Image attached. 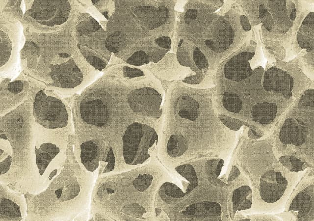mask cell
I'll return each mask as SVG.
<instances>
[{"label":"cell","instance_id":"44dd1931","mask_svg":"<svg viewBox=\"0 0 314 221\" xmlns=\"http://www.w3.org/2000/svg\"><path fill=\"white\" fill-rule=\"evenodd\" d=\"M277 159L285 167L292 172L298 173L307 168L305 163L293 155H284Z\"/></svg>","mask_w":314,"mask_h":221},{"label":"cell","instance_id":"9a60e30c","mask_svg":"<svg viewBox=\"0 0 314 221\" xmlns=\"http://www.w3.org/2000/svg\"><path fill=\"white\" fill-rule=\"evenodd\" d=\"M308 177L296 186L285 206L297 221L314 220V178Z\"/></svg>","mask_w":314,"mask_h":221},{"label":"cell","instance_id":"6da1fadb","mask_svg":"<svg viewBox=\"0 0 314 221\" xmlns=\"http://www.w3.org/2000/svg\"><path fill=\"white\" fill-rule=\"evenodd\" d=\"M213 91L181 81L168 88L157 152L167 169L202 158L226 159L234 150L236 134L219 119Z\"/></svg>","mask_w":314,"mask_h":221},{"label":"cell","instance_id":"ffe728a7","mask_svg":"<svg viewBox=\"0 0 314 221\" xmlns=\"http://www.w3.org/2000/svg\"><path fill=\"white\" fill-rule=\"evenodd\" d=\"M0 221H21L26 217V205L21 194L0 185Z\"/></svg>","mask_w":314,"mask_h":221},{"label":"cell","instance_id":"277c9868","mask_svg":"<svg viewBox=\"0 0 314 221\" xmlns=\"http://www.w3.org/2000/svg\"><path fill=\"white\" fill-rule=\"evenodd\" d=\"M173 180L155 160L120 173L101 177L92 197L94 211L117 221H155V198L160 186Z\"/></svg>","mask_w":314,"mask_h":221},{"label":"cell","instance_id":"30bf717a","mask_svg":"<svg viewBox=\"0 0 314 221\" xmlns=\"http://www.w3.org/2000/svg\"><path fill=\"white\" fill-rule=\"evenodd\" d=\"M72 125L49 129L35 122L34 152L36 182L33 193L45 190L60 172L66 158V149Z\"/></svg>","mask_w":314,"mask_h":221},{"label":"cell","instance_id":"2e32d148","mask_svg":"<svg viewBox=\"0 0 314 221\" xmlns=\"http://www.w3.org/2000/svg\"><path fill=\"white\" fill-rule=\"evenodd\" d=\"M5 79L1 82L0 90V116L18 107L26 99L29 83L24 79L18 78L12 82Z\"/></svg>","mask_w":314,"mask_h":221},{"label":"cell","instance_id":"7402d4cb","mask_svg":"<svg viewBox=\"0 0 314 221\" xmlns=\"http://www.w3.org/2000/svg\"><path fill=\"white\" fill-rule=\"evenodd\" d=\"M91 2L106 20H109L115 11L114 1L92 0Z\"/></svg>","mask_w":314,"mask_h":221},{"label":"cell","instance_id":"7c38bea8","mask_svg":"<svg viewBox=\"0 0 314 221\" xmlns=\"http://www.w3.org/2000/svg\"><path fill=\"white\" fill-rule=\"evenodd\" d=\"M35 121L49 129L64 128L71 125L70 111L60 99L47 95L44 90L38 91L33 105Z\"/></svg>","mask_w":314,"mask_h":221},{"label":"cell","instance_id":"8992f818","mask_svg":"<svg viewBox=\"0 0 314 221\" xmlns=\"http://www.w3.org/2000/svg\"><path fill=\"white\" fill-rule=\"evenodd\" d=\"M107 23V42L118 57L126 60L134 52L174 28L175 2L170 0L114 1Z\"/></svg>","mask_w":314,"mask_h":221},{"label":"cell","instance_id":"7a4b0ae2","mask_svg":"<svg viewBox=\"0 0 314 221\" xmlns=\"http://www.w3.org/2000/svg\"><path fill=\"white\" fill-rule=\"evenodd\" d=\"M92 139L121 159L122 138L136 121H161L164 91L148 70L115 65L82 94Z\"/></svg>","mask_w":314,"mask_h":221},{"label":"cell","instance_id":"9c48e42d","mask_svg":"<svg viewBox=\"0 0 314 221\" xmlns=\"http://www.w3.org/2000/svg\"><path fill=\"white\" fill-rule=\"evenodd\" d=\"M314 106L298 102L286 112L273 133V150L277 158L290 155L314 167Z\"/></svg>","mask_w":314,"mask_h":221},{"label":"cell","instance_id":"3957f363","mask_svg":"<svg viewBox=\"0 0 314 221\" xmlns=\"http://www.w3.org/2000/svg\"><path fill=\"white\" fill-rule=\"evenodd\" d=\"M224 159L206 158L188 162L172 171L182 178L181 188L173 180L164 182L155 198L156 219L170 221H222L230 217V196L243 181L230 171L220 176Z\"/></svg>","mask_w":314,"mask_h":221},{"label":"cell","instance_id":"d6986e66","mask_svg":"<svg viewBox=\"0 0 314 221\" xmlns=\"http://www.w3.org/2000/svg\"><path fill=\"white\" fill-rule=\"evenodd\" d=\"M262 87L267 92L279 94L288 100L292 96L293 78L286 71L272 67L264 74Z\"/></svg>","mask_w":314,"mask_h":221},{"label":"cell","instance_id":"8fae6325","mask_svg":"<svg viewBox=\"0 0 314 221\" xmlns=\"http://www.w3.org/2000/svg\"><path fill=\"white\" fill-rule=\"evenodd\" d=\"M75 35L82 55L95 69L102 71L108 64L111 53L106 48L107 33L88 14H81L76 21Z\"/></svg>","mask_w":314,"mask_h":221},{"label":"cell","instance_id":"ac0fdd59","mask_svg":"<svg viewBox=\"0 0 314 221\" xmlns=\"http://www.w3.org/2000/svg\"><path fill=\"white\" fill-rule=\"evenodd\" d=\"M148 66L157 77L167 81H182L194 75L189 68L180 64L177 55L174 53H167L158 62H150Z\"/></svg>","mask_w":314,"mask_h":221},{"label":"cell","instance_id":"5bb4252c","mask_svg":"<svg viewBox=\"0 0 314 221\" xmlns=\"http://www.w3.org/2000/svg\"><path fill=\"white\" fill-rule=\"evenodd\" d=\"M176 55L180 64L189 68L194 74L181 81L195 88L204 86L206 78L211 72L208 60L200 49L191 42L180 38Z\"/></svg>","mask_w":314,"mask_h":221},{"label":"cell","instance_id":"4fadbf2b","mask_svg":"<svg viewBox=\"0 0 314 221\" xmlns=\"http://www.w3.org/2000/svg\"><path fill=\"white\" fill-rule=\"evenodd\" d=\"M70 10L67 0H35L25 16L35 27L54 30L67 21Z\"/></svg>","mask_w":314,"mask_h":221},{"label":"cell","instance_id":"ba28073f","mask_svg":"<svg viewBox=\"0 0 314 221\" xmlns=\"http://www.w3.org/2000/svg\"><path fill=\"white\" fill-rule=\"evenodd\" d=\"M15 115V114H14ZM7 114L0 119V181L17 182L32 193L36 182L35 124Z\"/></svg>","mask_w":314,"mask_h":221},{"label":"cell","instance_id":"5b68a950","mask_svg":"<svg viewBox=\"0 0 314 221\" xmlns=\"http://www.w3.org/2000/svg\"><path fill=\"white\" fill-rule=\"evenodd\" d=\"M273 139V134L261 139L244 137L236 150L233 163L252 191L248 214L281 212L298 184L299 173L288 169L276 157Z\"/></svg>","mask_w":314,"mask_h":221},{"label":"cell","instance_id":"603a6c76","mask_svg":"<svg viewBox=\"0 0 314 221\" xmlns=\"http://www.w3.org/2000/svg\"><path fill=\"white\" fill-rule=\"evenodd\" d=\"M151 62L149 56L144 51L134 52L126 61V63L135 67H139Z\"/></svg>","mask_w":314,"mask_h":221},{"label":"cell","instance_id":"52a82bcc","mask_svg":"<svg viewBox=\"0 0 314 221\" xmlns=\"http://www.w3.org/2000/svg\"><path fill=\"white\" fill-rule=\"evenodd\" d=\"M186 4L180 18L178 36L200 49L212 72L242 41L243 32L238 16L233 10L223 15L211 13L213 9L199 1H189Z\"/></svg>","mask_w":314,"mask_h":221},{"label":"cell","instance_id":"e0dca14e","mask_svg":"<svg viewBox=\"0 0 314 221\" xmlns=\"http://www.w3.org/2000/svg\"><path fill=\"white\" fill-rule=\"evenodd\" d=\"M19 27L0 24V71H5L15 63L19 44Z\"/></svg>","mask_w":314,"mask_h":221}]
</instances>
